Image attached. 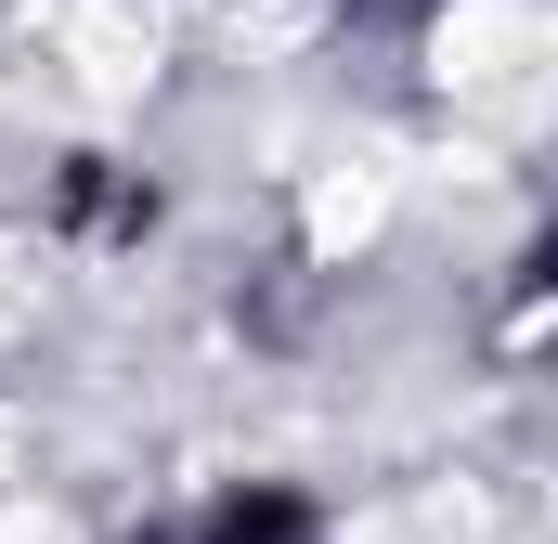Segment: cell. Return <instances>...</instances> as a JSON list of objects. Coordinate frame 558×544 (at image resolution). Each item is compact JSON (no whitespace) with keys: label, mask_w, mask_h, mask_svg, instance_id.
I'll use <instances>...</instances> for the list:
<instances>
[{"label":"cell","mask_w":558,"mask_h":544,"mask_svg":"<svg viewBox=\"0 0 558 544\" xmlns=\"http://www.w3.org/2000/svg\"><path fill=\"white\" fill-rule=\"evenodd\" d=\"M182 544H325V506H312L299 480H234V493L195 506Z\"/></svg>","instance_id":"1"},{"label":"cell","mask_w":558,"mask_h":544,"mask_svg":"<svg viewBox=\"0 0 558 544\" xmlns=\"http://www.w3.org/2000/svg\"><path fill=\"white\" fill-rule=\"evenodd\" d=\"M52 208H65V234H105V247H143V234H156V182L118 169V156H65Z\"/></svg>","instance_id":"2"},{"label":"cell","mask_w":558,"mask_h":544,"mask_svg":"<svg viewBox=\"0 0 558 544\" xmlns=\"http://www.w3.org/2000/svg\"><path fill=\"white\" fill-rule=\"evenodd\" d=\"M364 13H377V0H364Z\"/></svg>","instance_id":"3"}]
</instances>
